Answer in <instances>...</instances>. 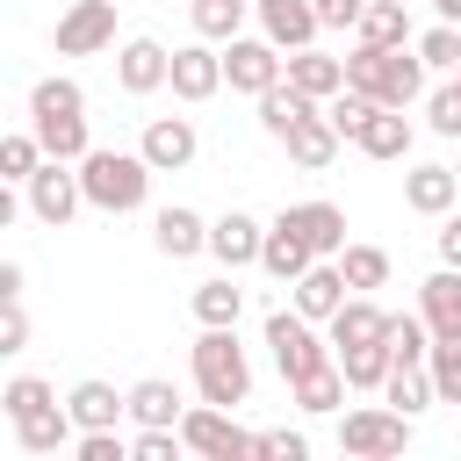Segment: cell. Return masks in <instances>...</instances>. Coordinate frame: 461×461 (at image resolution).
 Listing matches in <instances>:
<instances>
[{"mask_svg":"<svg viewBox=\"0 0 461 461\" xmlns=\"http://www.w3.org/2000/svg\"><path fill=\"white\" fill-rule=\"evenodd\" d=\"M151 158L144 151H115V144H94L86 158H79V187H86V209H101V216H137L144 202H151Z\"/></svg>","mask_w":461,"mask_h":461,"instance_id":"1","label":"cell"},{"mask_svg":"<svg viewBox=\"0 0 461 461\" xmlns=\"http://www.w3.org/2000/svg\"><path fill=\"white\" fill-rule=\"evenodd\" d=\"M187 375H194V396L202 403L238 411L252 396V360L238 346V324H202V339L187 346Z\"/></svg>","mask_w":461,"mask_h":461,"instance_id":"2","label":"cell"},{"mask_svg":"<svg viewBox=\"0 0 461 461\" xmlns=\"http://www.w3.org/2000/svg\"><path fill=\"white\" fill-rule=\"evenodd\" d=\"M346 86L375 94L382 108H411V101H425V58H418V43H403V50L353 43L346 50Z\"/></svg>","mask_w":461,"mask_h":461,"instance_id":"3","label":"cell"},{"mask_svg":"<svg viewBox=\"0 0 461 461\" xmlns=\"http://www.w3.org/2000/svg\"><path fill=\"white\" fill-rule=\"evenodd\" d=\"M267 353H274V367H281V382H303V375H317V367H331L339 360V346H331V331L317 324V317H303L295 303L288 310H267Z\"/></svg>","mask_w":461,"mask_h":461,"instance_id":"4","label":"cell"},{"mask_svg":"<svg viewBox=\"0 0 461 461\" xmlns=\"http://www.w3.org/2000/svg\"><path fill=\"white\" fill-rule=\"evenodd\" d=\"M403 447H411V411H396V403L339 411V454H353V461H396Z\"/></svg>","mask_w":461,"mask_h":461,"instance_id":"5","label":"cell"},{"mask_svg":"<svg viewBox=\"0 0 461 461\" xmlns=\"http://www.w3.org/2000/svg\"><path fill=\"white\" fill-rule=\"evenodd\" d=\"M180 439H187V454H202V461L259 454V432H245L238 411H223V403H187V411H180Z\"/></svg>","mask_w":461,"mask_h":461,"instance_id":"6","label":"cell"},{"mask_svg":"<svg viewBox=\"0 0 461 461\" xmlns=\"http://www.w3.org/2000/svg\"><path fill=\"white\" fill-rule=\"evenodd\" d=\"M22 209L36 216V223H50V230H65L79 209H86V187H79V166L72 158H43L36 173H29V187H22Z\"/></svg>","mask_w":461,"mask_h":461,"instance_id":"7","label":"cell"},{"mask_svg":"<svg viewBox=\"0 0 461 461\" xmlns=\"http://www.w3.org/2000/svg\"><path fill=\"white\" fill-rule=\"evenodd\" d=\"M288 79V50L274 43V36H230L223 43V86L230 94H267V86H281Z\"/></svg>","mask_w":461,"mask_h":461,"instance_id":"8","label":"cell"},{"mask_svg":"<svg viewBox=\"0 0 461 461\" xmlns=\"http://www.w3.org/2000/svg\"><path fill=\"white\" fill-rule=\"evenodd\" d=\"M50 43H58V58H94V50H108V43H115V0H72V7L58 14Z\"/></svg>","mask_w":461,"mask_h":461,"instance_id":"9","label":"cell"},{"mask_svg":"<svg viewBox=\"0 0 461 461\" xmlns=\"http://www.w3.org/2000/svg\"><path fill=\"white\" fill-rule=\"evenodd\" d=\"M166 86H173V101H187V108L216 101V94H223V43H209V36H202V43H180Z\"/></svg>","mask_w":461,"mask_h":461,"instance_id":"10","label":"cell"},{"mask_svg":"<svg viewBox=\"0 0 461 461\" xmlns=\"http://www.w3.org/2000/svg\"><path fill=\"white\" fill-rule=\"evenodd\" d=\"M173 79V50L158 36H122L115 43V86L122 94H158Z\"/></svg>","mask_w":461,"mask_h":461,"instance_id":"11","label":"cell"},{"mask_svg":"<svg viewBox=\"0 0 461 461\" xmlns=\"http://www.w3.org/2000/svg\"><path fill=\"white\" fill-rule=\"evenodd\" d=\"M137 151H144L158 173H187L194 151H202V130H194V115H151L144 137H137Z\"/></svg>","mask_w":461,"mask_h":461,"instance_id":"12","label":"cell"},{"mask_svg":"<svg viewBox=\"0 0 461 461\" xmlns=\"http://www.w3.org/2000/svg\"><path fill=\"white\" fill-rule=\"evenodd\" d=\"M259 245H267V223L252 216V209H223L216 223H209V259L216 267H259Z\"/></svg>","mask_w":461,"mask_h":461,"instance_id":"13","label":"cell"},{"mask_svg":"<svg viewBox=\"0 0 461 461\" xmlns=\"http://www.w3.org/2000/svg\"><path fill=\"white\" fill-rule=\"evenodd\" d=\"M259 267H267V274H274L281 288H288L295 274H310V267H317V245L303 238V223H295L288 209H281V216L267 223V245H259Z\"/></svg>","mask_w":461,"mask_h":461,"instance_id":"14","label":"cell"},{"mask_svg":"<svg viewBox=\"0 0 461 461\" xmlns=\"http://www.w3.org/2000/svg\"><path fill=\"white\" fill-rule=\"evenodd\" d=\"M346 295H353V281H346V267H339V259H317L310 274H295V281H288V303H295L303 317H317V324H331Z\"/></svg>","mask_w":461,"mask_h":461,"instance_id":"15","label":"cell"},{"mask_svg":"<svg viewBox=\"0 0 461 461\" xmlns=\"http://www.w3.org/2000/svg\"><path fill=\"white\" fill-rule=\"evenodd\" d=\"M252 14H259V36H274L281 50H310L324 36L317 0H252Z\"/></svg>","mask_w":461,"mask_h":461,"instance_id":"16","label":"cell"},{"mask_svg":"<svg viewBox=\"0 0 461 461\" xmlns=\"http://www.w3.org/2000/svg\"><path fill=\"white\" fill-rule=\"evenodd\" d=\"M65 411L79 418V432H101V425H122V418H130V389H115V382L86 375V382H72V389H65Z\"/></svg>","mask_w":461,"mask_h":461,"instance_id":"17","label":"cell"},{"mask_svg":"<svg viewBox=\"0 0 461 461\" xmlns=\"http://www.w3.org/2000/svg\"><path fill=\"white\" fill-rule=\"evenodd\" d=\"M461 202V173L454 166H403V209H418V216H447Z\"/></svg>","mask_w":461,"mask_h":461,"instance_id":"18","label":"cell"},{"mask_svg":"<svg viewBox=\"0 0 461 461\" xmlns=\"http://www.w3.org/2000/svg\"><path fill=\"white\" fill-rule=\"evenodd\" d=\"M151 245H158L166 259H194V252H209V216L187 209V202H173V209L151 216Z\"/></svg>","mask_w":461,"mask_h":461,"instance_id":"19","label":"cell"},{"mask_svg":"<svg viewBox=\"0 0 461 461\" xmlns=\"http://www.w3.org/2000/svg\"><path fill=\"white\" fill-rule=\"evenodd\" d=\"M72 439H79V418H72L65 403H43V411L14 418V447H22V454H65Z\"/></svg>","mask_w":461,"mask_h":461,"instance_id":"20","label":"cell"},{"mask_svg":"<svg viewBox=\"0 0 461 461\" xmlns=\"http://www.w3.org/2000/svg\"><path fill=\"white\" fill-rule=\"evenodd\" d=\"M418 310L432 324V339H461V267H439L418 281Z\"/></svg>","mask_w":461,"mask_h":461,"instance_id":"21","label":"cell"},{"mask_svg":"<svg viewBox=\"0 0 461 461\" xmlns=\"http://www.w3.org/2000/svg\"><path fill=\"white\" fill-rule=\"evenodd\" d=\"M353 144H360L367 158H382V166H403V158H411V144H418V130H411V115H403V108H375V115H367V130H360Z\"/></svg>","mask_w":461,"mask_h":461,"instance_id":"22","label":"cell"},{"mask_svg":"<svg viewBox=\"0 0 461 461\" xmlns=\"http://www.w3.org/2000/svg\"><path fill=\"white\" fill-rule=\"evenodd\" d=\"M288 86H303L310 101H331V94H346V58H331V50H288Z\"/></svg>","mask_w":461,"mask_h":461,"instance_id":"23","label":"cell"},{"mask_svg":"<svg viewBox=\"0 0 461 461\" xmlns=\"http://www.w3.org/2000/svg\"><path fill=\"white\" fill-rule=\"evenodd\" d=\"M281 144H288V158H295L303 173H324V166L339 158V144H346V137H339V130H331V115L317 108V115H303V122H295Z\"/></svg>","mask_w":461,"mask_h":461,"instance_id":"24","label":"cell"},{"mask_svg":"<svg viewBox=\"0 0 461 461\" xmlns=\"http://www.w3.org/2000/svg\"><path fill=\"white\" fill-rule=\"evenodd\" d=\"M288 216L303 223V238L317 245V259H339V252L353 245V238H346V209H339V202H324V194H317V202H295Z\"/></svg>","mask_w":461,"mask_h":461,"instance_id":"25","label":"cell"},{"mask_svg":"<svg viewBox=\"0 0 461 461\" xmlns=\"http://www.w3.org/2000/svg\"><path fill=\"white\" fill-rule=\"evenodd\" d=\"M324 331H331V346H367V339H389V310H375V295H360V288H353Z\"/></svg>","mask_w":461,"mask_h":461,"instance_id":"26","label":"cell"},{"mask_svg":"<svg viewBox=\"0 0 461 461\" xmlns=\"http://www.w3.org/2000/svg\"><path fill=\"white\" fill-rule=\"evenodd\" d=\"M317 108H324V101H310L303 86H288V79H281V86H267V94H259V130L281 144V137H288L303 115H317Z\"/></svg>","mask_w":461,"mask_h":461,"instance_id":"27","label":"cell"},{"mask_svg":"<svg viewBox=\"0 0 461 461\" xmlns=\"http://www.w3.org/2000/svg\"><path fill=\"white\" fill-rule=\"evenodd\" d=\"M339 367H346V382H353L360 396H382L396 353H389V339H367V346H339Z\"/></svg>","mask_w":461,"mask_h":461,"instance_id":"28","label":"cell"},{"mask_svg":"<svg viewBox=\"0 0 461 461\" xmlns=\"http://www.w3.org/2000/svg\"><path fill=\"white\" fill-rule=\"evenodd\" d=\"M346 367L331 360V367H317V375H303V382H288V396H295V411H310V418H331V411H346Z\"/></svg>","mask_w":461,"mask_h":461,"instance_id":"29","label":"cell"},{"mask_svg":"<svg viewBox=\"0 0 461 461\" xmlns=\"http://www.w3.org/2000/svg\"><path fill=\"white\" fill-rule=\"evenodd\" d=\"M360 43H382V50H403V43H418V29H411V7L403 0H367V14H360V29H353Z\"/></svg>","mask_w":461,"mask_h":461,"instance_id":"30","label":"cell"},{"mask_svg":"<svg viewBox=\"0 0 461 461\" xmlns=\"http://www.w3.org/2000/svg\"><path fill=\"white\" fill-rule=\"evenodd\" d=\"M382 403H396V411H425V403H439V389H432V367L425 360H396L389 367V382H382Z\"/></svg>","mask_w":461,"mask_h":461,"instance_id":"31","label":"cell"},{"mask_svg":"<svg viewBox=\"0 0 461 461\" xmlns=\"http://www.w3.org/2000/svg\"><path fill=\"white\" fill-rule=\"evenodd\" d=\"M180 389L173 382H158V375H144V382H130V425H180Z\"/></svg>","mask_w":461,"mask_h":461,"instance_id":"32","label":"cell"},{"mask_svg":"<svg viewBox=\"0 0 461 461\" xmlns=\"http://www.w3.org/2000/svg\"><path fill=\"white\" fill-rule=\"evenodd\" d=\"M29 130L43 137V151H50V158H72V166H79V158L94 151V137H86V115H29Z\"/></svg>","mask_w":461,"mask_h":461,"instance_id":"33","label":"cell"},{"mask_svg":"<svg viewBox=\"0 0 461 461\" xmlns=\"http://www.w3.org/2000/svg\"><path fill=\"white\" fill-rule=\"evenodd\" d=\"M238 317H245V288H238V274L223 267L216 281L194 288V324H238Z\"/></svg>","mask_w":461,"mask_h":461,"instance_id":"34","label":"cell"},{"mask_svg":"<svg viewBox=\"0 0 461 461\" xmlns=\"http://www.w3.org/2000/svg\"><path fill=\"white\" fill-rule=\"evenodd\" d=\"M245 14H252V0H187V22H194V36H209V43H230V36H245Z\"/></svg>","mask_w":461,"mask_h":461,"instance_id":"35","label":"cell"},{"mask_svg":"<svg viewBox=\"0 0 461 461\" xmlns=\"http://www.w3.org/2000/svg\"><path fill=\"white\" fill-rule=\"evenodd\" d=\"M29 115H86V86L72 72H50L29 86Z\"/></svg>","mask_w":461,"mask_h":461,"instance_id":"36","label":"cell"},{"mask_svg":"<svg viewBox=\"0 0 461 461\" xmlns=\"http://www.w3.org/2000/svg\"><path fill=\"white\" fill-rule=\"evenodd\" d=\"M43 158H50V151H43L36 130H7V137H0V180H7V187H29V173H36Z\"/></svg>","mask_w":461,"mask_h":461,"instance_id":"37","label":"cell"},{"mask_svg":"<svg viewBox=\"0 0 461 461\" xmlns=\"http://www.w3.org/2000/svg\"><path fill=\"white\" fill-rule=\"evenodd\" d=\"M425 130H432V137H447V144H461V79H454V72L425 94Z\"/></svg>","mask_w":461,"mask_h":461,"instance_id":"38","label":"cell"},{"mask_svg":"<svg viewBox=\"0 0 461 461\" xmlns=\"http://www.w3.org/2000/svg\"><path fill=\"white\" fill-rule=\"evenodd\" d=\"M389 353H396V360H425V353H432L425 310H389Z\"/></svg>","mask_w":461,"mask_h":461,"instance_id":"39","label":"cell"},{"mask_svg":"<svg viewBox=\"0 0 461 461\" xmlns=\"http://www.w3.org/2000/svg\"><path fill=\"white\" fill-rule=\"evenodd\" d=\"M418 58H425V72H461V22L418 29Z\"/></svg>","mask_w":461,"mask_h":461,"instance_id":"40","label":"cell"},{"mask_svg":"<svg viewBox=\"0 0 461 461\" xmlns=\"http://www.w3.org/2000/svg\"><path fill=\"white\" fill-rule=\"evenodd\" d=\"M375 108H382V101H375V94H360V86H346V94H331V101H324V115H331V130H339L346 144L367 130V115H375Z\"/></svg>","mask_w":461,"mask_h":461,"instance_id":"41","label":"cell"},{"mask_svg":"<svg viewBox=\"0 0 461 461\" xmlns=\"http://www.w3.org/2000/svg\"><path fill=\"white\" fill-rule=\"evenodd\" d=\"M339 267H346V281H353L360 295H367V288H389V252H382V245H346Z\"/></svg>","mask_w":461,"mask_h":461,"instance_id":"42","label":"cell"},{"mask_svg":"<svg viewBox=\"0 0 461 461\" xmlns=\"http://www.w3.org/2000/svg\"><path fill=\"white\" fill-rule=\"evenodd\" d=\"M43 403H58V389H50L43 375H7V389H0L7 425H14V418H29V411H43Z\"/></svg>","mask_w":461,"mask_h":461,"instance_id":"43","label":"cell"},{"mask_svg":"<svg viewBox=\"0 0 461 461\" xmlns=\"http://www.w3.org/2000/svg\"><path fill=\"white\" fill-rule=\"evenodd\" d=\"M180 454H187L180 425H137L130 432V461H180Z\"/></svg>","mask_w":461,"mask_h":461,"instance_id":"44","label":"cell"},{"mask_svg":"<svg viewBox=\"0 0 461 461\" xmlns=\"http://www.w3.org/2000/svg\"><path fill=\"white\" fill-rule=\"evenodd\" d=\"M425 367H432V389H439V403H461V339H432Z\"/></svg>","mask_w":461,"mask_h":461,"instance_id":"45","label":"cell"},{"mask_svg":"<svg viewBox=\"0 0 461 461\" xmlns=\"http://www.w3.org/2000/svg\"><path fill=\"white\" fill-rule=\"evenodd\" d=\"M72 454L79 461H130V439H122V425H101V432H79Z\"/></svg>","mask_w":461,"mask_h":461,"instance_id":"46","label":"cell"},{"mask_svg":"<svg viewBox=\"0 0 461 461\" xmlns=\"http://www.w3.org/2000/svg\"><path fill=\"white\" fill-rule=\"evenodd\" d=\"M259 454H267V461H310V432L274 425V432H259Z\"/></svg>","mask_w":461,"mask_h":461,"instance_id":"47","label":"cell"},{"mask_svg":"<svg viewBox=\"0 0 461 461\" xmlns=\"http://www.w3.org/2000/svg\"><path fill=\"white\" fill-rule=\"evenodd\" d=\"M22 346H29V310L14 295V303H0V353H22Z\"/></svg>","mask_w":461,"mask_h":461,"instance_id":"48","label":"cell"},{"mask_svg":"<svg viewBox=\"0 0 461 461\" xmlns=\"http://www.w3.org/2000/svg\"><path fill=\"white\" fill-rule=\"evenodd\" d=\"M360 14H367V0H317L324 29H360Z\"/></svg>","mask_w":461,"mask_h":461,"instance_id":"49","label":"cell"},{"mask_svg":"<svg viewBox=\"0 0 461 461\" xmlns=\"http://www.w3.org/2000/svg\"><path fill=\"white\" fill-rule=\"evenodd\" d=\"M432 245H439V267H461V216H454V209L439 216V230H432Z\"/></svg>","mask_w":461,"mask_h":461,"instance_id":"50","label":"cell"},{"mask_svg":"<svg viewBox=\"0 0 461 461\" xmlns=\"http://www.w3.org/2000/svg\"><path fill=\"white\" fill-rule=\"evenodd\" d=\"M29 288V274H22V259H0V303H14Z\"/></svg>","mask_w":461,"mask_h":461,"instance_id":"51","label":"cell"},{"mask_svg":"<svg viewBox=\"0 0 461 461\" xmlns=\"http://www.w3.org/2000/svg\"><path fill=\"white\" fill-rule=\"evenodd\" d=\"M439 7V22H461V0H432Z\"/></svg>","mask_w":461,"mask_h":461,"instance_id":"52","label":"cell"},{"mask_svg":"<svg viewBox=\"0 0 461 461\" xmlns=\"http://www.w3.org/2000/svg\"><path fill=\"white\" fill-rule=\"evenodd\" d=\"M454 173H461V158H454Z\"/></svg>","mask_w":461,"mask_h":461,"instance_id":"53","label":"cell"},{"mask_svg":"<svg viewBox=\"0 0 461 461\" xmlns=\"http://www.w3.org/2000/svg\"><path fill=\"white\" fill-rule=\"evenodd\" d=\"M454 79H461V72H454Z\"/></svg>","mask_w":461,"mask_h":461,"instance_id":"54","label":"cell"}]
</instances>
